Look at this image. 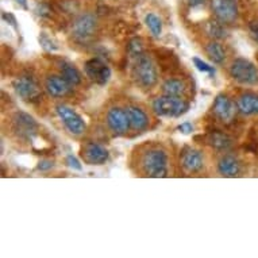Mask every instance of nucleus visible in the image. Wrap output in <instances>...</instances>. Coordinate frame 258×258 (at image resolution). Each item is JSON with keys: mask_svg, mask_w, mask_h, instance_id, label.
Listing matches in <instances>:
<instances>
[{"mask_svg": "<svg viewBox=\"0 0 258 258\" xmlns=\"http://www.w3.org/2000/svg\"><path fill=\"white\" fill-rule=\"evenodd\" d=\"M207 34L214 39H224L227 37V30L220 21H212L207 23Z\"/></svg>", "mask_w": 258, "mask_h": 258, "instance_id": "nucleus-23", "label": "nucleus"}, {"mask_svg": "<svg viewBox=\"0 0 258 258\" xmlns=\"http://www.w3.org/2000/svg\"><path fill=\"white\" fill-rule=\"evenodd\" d=\"M59 72H61V76L65 79V80H68L73 87H76V85H80L81 81H83V77H81V73L79 72V69L72 65L68 61H61L58 65Z\"/></svg>", "mask_w": 258, "mask_h": 258, "instance_id": "nucleus-20", "label": "nucleus"}, {"mask_svg": "<svg viewBox=\"0 0 258 258\" xmlns=\"http://www.w3.org/2000/svg\"><path fill=\"white\" fill-rule=\"evenodd\" d=\"M218 172L224 177H235L241 172V162L235 156L224 154L218 161Z\"/></svg>", "mask_w": 258, "mask_h": 258, "instance_id": "nucleus-16", "label": "nucleus"}, {"mask_svg": "<svg viewBox=\"0 0 258 258\" xmlns=\"http://www.w3.org/2000/svg\"><path fill=\"white\" fill-rule=\"evenodd\" d=\"M85 75L89 80L99 85H104L111 79V69L104 61L100 58L88 59L84 65Z\"/></svg>", "mask_w": 258, "mask_h": 258, "instance_id": "nucleus-9", "label": "nucleus"}, {"mask_svg": "<svg viewBox=\"0 0 258 258\" xmlns=\"http://www.w3.org/2000/svg\"><path fill=\"white\" fill-rule=\"evenodd\" d=\"M186 2H188L189 7H200V6L206 5L207 0H186Z\"/></svg>", "mask_w": 258, "mask_h": 258, "instance_id": "nucleus-33", "label": "nucleus"}, {"mask_svg": "<svg viewBox=\"0 0 258 258\" xmlns=\"http://www.w3.org/2000/svg\"><path fill=\"white\" fill-rule=\"evenodd\" d=\"M45 89L53 98H67L73 91V85L61 75H50L45 79Z\"/></svg>", "mask_w": 258, "mask_h": 258, "instance_id": "nucleus-13", "label": "nucleus"}, {"mask_svg": "<svg viewBox=\"0 0 258 258\" xmlns=\"http://www.w3.org/2000/svg\"><path fill=\"white\" fill-rule=\"evenodd\" d=\"M186 85L182 80L178 79H168V80L162 84V91L165 95L170 96H182L185 93Z\"/></svg>", "mask_w": 258, "mask_h": 258, "instance_id": "nucleus-21", "label": "nucleus"}, {"mask_svg": "<svg viewBox=\"0 0 258 258\" xmlns=\"http://www.w3.org/2000/svg\"><path fill=\"white\" fill-rule=\"evenodd\" d=\"M230 76L245 85L258 84V69L249 59L237 58L230 65Z\"/></svg>", "mask_w": 258, "mask_h": 258, "instance_id": "nucleus-5", "label": "nucleus"}, {"mask_svg": "<svg viewBox=\"0 0 258 258\" xmlns=\"http://www.w3.org/2000/svg\"><path fill=\"white\" fill-rule=\"evenodd\" d=\"M128 116H130V123L132 127L136 132H144L149 126V118L148 114L145 112L142 108L136 106H132L127 108Z\"/></svg>", "mask_w": 258, "mask_h": 258, "instance_id": "nucleus-19", "label": "nucleus"}, {"mask_svg": "<svg viewBox=\"0 0 258 258\" xmlns=\"http://www.w3.org/2000/svg\"><path fill=\"white\" fill-rule=\"evenodd\" d=\"M194 63H195V67L199 69L200 72L208 73V75H214V73H215V69H214V67H210L207 62H204L203 59L198 58V57H195V58H194Z\"/></svg>", "mask_w": 258, "mask_h": 258, "instance_id": "nucleus-27", "label": "nucleus"}, {"mask_svg": "<svg viewBox=\"0 0 258 258\" xmlns=\"http://www.w3.org/2000/svg\"><path fill=\"white\" fill-rule=\"evenodd\" d=\"M15 2H17L19 6H22L23 9L27 10V0H15Z\"/></svg>", "mask_w": 258, "mask_h": 258, "instance_id": "nucleus-34", "label": "nucleus"}, {"mask_svg": "<svg viewBox=\"0 0 258 258\" xmlns=\"http://www.w3.org/2000/svg\"><path fill=\"white\" fill-rule=\"evenodd\" d=\"M212 112L220 122L229 123L230 120H233L235 110H234V104L231 102V99L224 93H219L215 98L214 106H212Z\"/></svg>", "mask_w": 258, "mask_h": 258, "instance_id": "nucleus-14", "label": "nucleus"}, {"mask_svg": "<svg viewBox=\"0 0 258 258\" xmlns=\"http://www.w3.org/2000/svg\"><path fill=\"white\" fill-rule=\"evenodd\" d=\"M206 144L210 145L212 149L215 150H219V152H226V150H230L231 146H233L234 141L230 136H227L226 133L222 132H211L208 133L207 137H206Z\"/></svg>", "mask_w": 258, "mask_h": 258, "instance_id": "nucleus-17", "label": "nucleus"}, {"mask_svg": "<svg viewBox=\"0 0 258 258\" xmlns=\"http://www.w3.org/2000/svg\"><path fill=\"white\" fill-rule=\"evenodd\" d=\"M14 127H15V132L18 133V136L23 140L31 141L37 136V132H38L37 122L26 112H18L14 116Z\"/></svg>", "mask_w": 258, "mask_h": 258, "instance_id": "nucleus-12", "label": "nucleus"}, {"mask_svg": "<svg viewBox=\"0 0 258 258\" xmlns=\"http://www.w3.org/2000/svg\"><path fill=\"white\" fill-rule=\"evenodd\" d=\"M145 23L148 26V29L150 30V33L153 34L154 38H160L161 33H162V22L156 14L149 13L146 17H145Z\"/></svg>", "mask_w": 258, "mask_h": 258, "instance_id": "nucleus-24", "label": "nucleus"}, {"mask_svg": "<svg viewBox=\"0 0 258 258\" xmlns=\"http://www.w3.org/2000/svg\"><path fill=\"white\" fill-rule=\"evenodd\" d=\"M153 111L162 118H178L189 110V103L181 96L164 95L153 100Z\"/></svg>", "mask_w": 258, "mask_h": 258, "instance_id": "nucleus-2", "label": "nucleus"}, {"mask_svg": "<svg viewBox=\"0 0 258 258\" xmlns=\"http://www.w3.org/2000/svg\"><path fill=\"white\" fill-rule=\"evenodd\" d=\"M141 169L149 177H166L169 168V158L164 149L150 146L141 156Z\"/></svg>", "mask_w": 258, "mask_h": 258, "instance_id": "nucleus-1", "label": "nucleus"}, {"mask_svg": "<svg viewBox=\"0 0 258 258\" xmlns=\"http://www.w3.org/2000/svg\"><path fill=\"white\" fill-rule=\"evenodd\" d=\"M134 58L136 61L133 67V75L137 83L144 88H153L158 81V73L153 59L145 53H141Z\"/></svg>", "mask_w": 258, "mask_h": 258, "instance_id": "nucleus-3", "label": "nucleus"}, {"mask_svg": "<svg viewBox=\"0 0 258 258\" xmlns=\"http://www.w3.org/2000/svg\"><path fill=\"white\" fill-rule=\"evenodd\" d=\"M67 164H68L69 168H72L73 170H81V169H83V166H81L80 161L77 160L76 157H73V156L67 157Z\"/></svg>", "mask_w": 258, "mask_h": 258, "instance_id": "nucleus-28", "label": "nucleus"}, {"mask_svg": "<svg viewBox=\"0 0 258 258\" xmlns=\"http://www.w3.org/2000/svg\"><path fill=\"white\" fill-rule=\"evenodd\" d=\"M108 150L96 142H87L81 149V157L88 165H103L108 160Z\"/></svg>", "mask_w": 258, "mask_h": 258, "instance_id": "nucleus-11", "label": "nucleus"}, {"mask_svg": "<svg viewBox=\"0 0 258 258\" xmlns=\"http://www.w3.org/2000/svg\"><path fill=\"white\" fill-rule=\"evenodd\" d=\"M13 87L15 92L26 102H37L42 96L38 83L31 76H22L14 80Z\"/></svg>", "mask_w": 258, "mask_h": 258, "instance_id": "nucleus-7", "label": "nucleus"}, {"mask_svg": "<svg viewBox=\"0 0 258 258\" xmlns=\"http://www.w3.org/2000/svg\"><path fill=\"white\" fill-rule=\"evenodd\" d=\"M127 49H128V54L132 55V57H137L141 53H144V43H142L140 38H134L128 42Z\"/></svg>", "mask_w": 258, "mask_h": 258, "instance_id": "nucleus-25", "label": "nucleus"}, {"mask_svg": "<svg viewBox=\"0 0 258 258\" xmlns=\"http://www.w3.org/2000/svg\"><path fill=\"white\" fill-rule=\"evenodd\" d=\"M3 19H5V21H7L10 23V25L13 26L14 29L17 30L18 27H17V21H15V18L13 17V15H11V14H7V13H3Z\"/></svg>", "mask_w": 258, "mask_h": 258, "instance_id": "nucleus-32", "label": "nucleus"}, {"mask_svg": "<svg viewBox=\"0 0 258 258\" xmlns=\"http://www.w3.org/2000/svg\"><path fill=\"white\" fill-rule=\"evenodd\" d=\"M107 124L111 132L116 136H123L128 132V128L132 127L130 123V116L128 112L119 107H112L107 112Z\"/></svg>", "mask_w": 258, "mask_h": 258, "instance_id": "nucleus-10", "label": "nucleus"}, {"mask_svg": "<svg viewBox=\"0 0 258 258\" xmlns=\"http://www.w3.org/2000/svg\"><path fill=\"white\" fill-rule=\"evenodd\" d=\"M249 33H250V37H251V38L258 43V21H254L250 23Z\"/></svg>", "mask_w": 258, "mask_h": 258, "instance_id": "nucleus-29", "label": "nucleus"}, {"mask_svg": "<svg viewBox=\"0 0 258 258\" xmlns=\"http://www.w3.org/2000/svg\"><path fill=\"white\" fill-rule=\"evenodd\" d=\"M58 118L63 123V126L67 127L71 134L73 136H83L87 130V124L83 120L80 115L77 114L76 111L72 110L71 107L65 106V104H59L55 108Z\"/></svg>", "mask_w": 258, "mask_h": 258, "instance_id": "nucleus-6", "label": "nucleus"}, {"mask_svg": "<svg viewBox=\"0 0 258 258\" xmlns=\"http://www.w3.org/2000/svg\"><path fill=\"white\" fill-rule=\"evenodd\" d=\"M181 165L189 173H198L203 169L204 160L202 153L195 149L185 148L181 153Z\"/></svg>", "mask_w": 258, "mask_h": 258, "instance_id": "nucleus-15", "label": "nucleus"}, {"mask_svg": "<svg viewBox=\"0 0 258 258\" xmlns=\"http://www.w3.org/2000/svg\"><path fill=\"white\" fill-rule=\"evenodd\" d=\"M177 130L180 133H182V134H189L194 130V127H192V124L189 122H184L177 127Z\"/></svg>", "mask_w": 258, "mask_h": 258, "instance_id": "nucleus-31", "label": "nucleus"}, {"mask_svg": "<svg viewBox=\"0 0 258 258\" xmlns=\"http://www.w3.org/2000/svg\"><path fill=\"white\" fill-rule=\"evenodd\" d=\"M237 107L243 115H258V96L254 93H243L238 98Z\"/></svg>", "mask_w": 258, "mask_h": 258, "instance_id": "nucleus-18", "label": "nucleus"}, {"mask_svg": "<svg viewBox=\"0 0 258 258\" xmlns=\"http://www.w3.org/2000/svg\"><path fill=\"white\" fill-rule=\"evenodd\" d=\"M96 33L98 21L92 14H83L72 23V38L80 45H88L89 42H92Z\"/></svg>", "mask_w": 258, "mask_h": 258, "instance_id": "nucleus-4", "label": "nucleus"}, {"mask_svg": "<svg viewBox=\"0 0 258 258\" xmlns=\"http://www.w3.org/2000/svg\"><path fill=\"white\" fill-rule=\"evenodd\" d=\"M206 53H207L212 62L215 63H223L224 59H226L224 47L222 46V43L216 42V41H212V42L206 45Z\"/></svg>", "mask_w": 258, "mask_h": 258, "instance_id": "nucleus-22", "label": "nucleus"}, {"mask_svg": "<svg viewBox=\"0 0 258 258\" xmlns=\"http://www.w3.org/2000/svg\"><path fill=\"white\" fill-rule=\"evenodd\" d=\"M53 166H54V164H53V161L50 160H42L38 162V169L42 170V172L50 170Z\"/></svg>", "mask_w": 258, "mask_h": 258, "instance_id": "nucleus-30", "label": "nucleus"}, {"mask_svg": "<svg viewBox=\"0 0 258 258\" xmlns=\"http://www.w3.org/2000/svg\"><path fill=\"white\" fill-rule=\"evenodd\" d=\"M39 43H41V46L47 51H54L58 49L57 45H55V43L53 42V41H51V39L49 38L45 33H42V34L39 35Z\"/></svg>", "mask_w": 258, "mask_h": 258, "instance_id": "nucleus-26", "label": "nucleus"}, {"mask_svg": "<svg viewBox=\"0 0 258 258\" xmlns=\"http://www.w3.org/2000/svg\"><path fill=\"white\" fill-rule=\"evenodd\" d=\"M211 9L218 21L231 25L238 19L237 0H211Z\"/></svg>", "mask_w": 258, "mask_h": 258, "instance_id": "nucleus-8", "label": "nucleus"}]
</instances>
